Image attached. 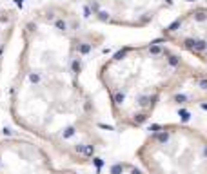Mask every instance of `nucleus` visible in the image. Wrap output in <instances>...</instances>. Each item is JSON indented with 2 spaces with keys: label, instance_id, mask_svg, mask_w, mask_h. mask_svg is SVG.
I'll use <instances>...</instances> for the list:
<instances>
[{
  "label": "nucleus",
  "instance_id": "f257e3e1",
  "mask_svg": "<svg viewBox=\"0 0 207 174\" xmlns=\"http://www.w3.org/2000/svg\"><path fill=\"white\" fill-rule=\"evenodd\" d=\"M102 44L69 4L49 2L22 24V49L9 89V114L22 131L86 165L104 140L96 107L82 83L86 58Z\"/></svg>",
  "mask_w": 207,
  "mask_h": 174
},
{
  "label": "nucleus",
  "instance_id": "f03ea898",
  "mask_svg": "<svg viewBox=\"0 0 207 174\" xmlns=\"http://www.w3.org/2000/svg\"><path fill=\"white\" fill-rule=\"evenodd\" d=\"M189 67L169 44L147 42L113 53L98 67L96 78L118 125L140 129Z\"/></svg>",
  "mask_w": 207,
  "mask_h": 174
},
{
  "label": "nucleus",
  "instance_id": "7ed1b4c3",
  "mask_svg": "<svg viewBox=\"0 0 207 174\" xmlns=\"http://www.w3.org/2000/svg\"><path fill=\"white\" fill-rule=\"evenodd\" d=\"M145 174H207V136L184 123L149 129L136 149Z\"/></svg>",
  "mask_w": 207,
  "mask_h": 174
},
{
  "label": "nucleus",
  "instance_id": "20e7f679",
  "mask_svg": "<svg viewBox=\"0 0 207 174\" xmlns=\"http://www.w3.org/2000/svg\"><path fill=\"white\" fill-rule=\"evenodd\" d=\"M69 6L86 22L140 29L171 9L172 0H71Z\"/></svg>",
  "mask_w": 207,
  "mask_h": 174
},
{
  "label": "nucleus",
  "instance_id": "39448f33",
  "mask_svg": "<svg viewBox=\"0 0 207 174\" xmlns=\"http://www.w3.org/2000/svg\"><path fill=\"white\" fill-rule=\"evenodd\" d=\"M0 174H78L56 167L42 145L20 136L0 134Z\"/></svg>",
  "mask_w": 207,
  "mask_h": 174
},
{
  "label": "nucleus",
  "instance_id": "423d86ee",
  "mask_svg": "<svg viewBox=\"0 0 207 174\" xmlns=\"http://www.w3.org/2000/svg\"><path fill=\"white\" fill-rule=\"evenodd\" d=\"M162 40L207 64V7L178 15L162 29Z\"/></svg>",
  "mask_w": 207,
  "mask_h": 174
},
{
  "label": "nucleus",
  "instance_id": "0eeeda50",
  "mask_svg": "<svg viewBox=\"0 0 207 174\" xmlns=\"http://www.w3.org/2000/svg\"><path fill=\"white\" fill-rule=\"evenodd\" d=\"M165 100L171 105H194L207 102V71L191 65L174 87L167 93Z\"/></svg>",
  "mask_w": 207,
  "mask_h": 174
},
{
  "label": "nucleus",
  "instance_id": "6e6552de",
  "mask_svg": "<svg viewBox=\"0 0 207 174\" xmlns=\"http://www.w3.org/2000/svg\"><path fill=\"white\" fill-rule=\"evenodd\" d=\"M15 20L17 18H15V13L11 11V7L4 0H0V69H2L4 54L7 51L9 40H11L15 31Z\"/></svg>",
  "mask_w": 207,
  "mask_h": 174
},
{
  "label": "nucleus",
  "instance_id": "1a4fd4ad",
  "mask_svg": "<svg viewBox=\"0 0 207 174\" xmlns=\"http://www.w3.org/2000/svg\"><path fill=\"white\" fill-rule=\"evenodd\" d=\"M105 174H145V172L131 161H116L109 167V171Z\"/></svg>",
  "mask_w": 207,
  "mask_h": 174
}]
</instances>
